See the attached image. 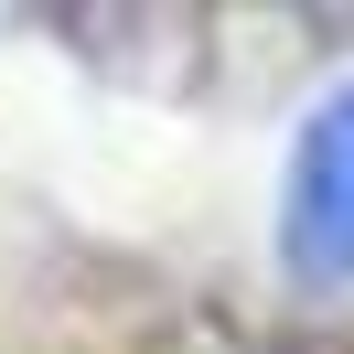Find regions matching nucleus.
<instances>
[{
    "label": "nucleus",
    "instance_id": "1",
    "mask_svg": "<svg viewBox=\"0 0 354 354\" xmlns=\"http://www.w3.org/2000/svg\"><path fill=\"white\" fill-rule=\"evenodd\" d=\"M279 247L301 279H354V86L301 118L290 194H279Z\"/></svg>",
    "mask_w": 354,
    "mask_h": 354
}]
</instances>
